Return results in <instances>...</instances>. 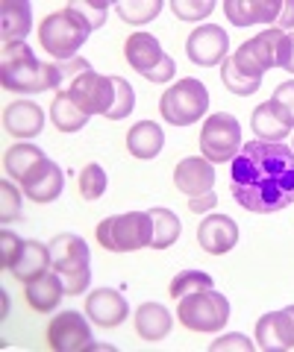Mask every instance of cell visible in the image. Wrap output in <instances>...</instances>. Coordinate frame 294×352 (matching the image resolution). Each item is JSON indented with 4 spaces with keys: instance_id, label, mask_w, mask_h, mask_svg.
I'll return each mask as SVG.
<instances>
[{
    "instance_id": "obj_1",
    "label": "cell",
    "mask_w": 294,
    "mask_h": 352,
    "mask_svg": "<svg viewBox=\"0 0 294 352\" xmlns=\"http://www.w3.org/2000/svg\"><path fill=\"white\" fill-rule=\"evenodd\" d=\"M235 203L253 214H274L294 203V150L271 141H247L230 168Z\"/></svg>"
},
{
    "instance_id": "obj_2",
    "label": "cell",
    "mask_w": 294,
    "mask_h": 352,
    "mask_svg": "<svg viewBox=\"0 0 294 352\" xmlns=\"http://www.w3.org/2000/svg\"><path fill=\"white\" fill-rule=\"evenodd\" d=\"M0 80H3L6 91L41 94L56 88L65 80V74L59 62H39L27 41H12L3 44V53H0Z\"/></svg>"
},
{
    "instance_id": "obj_3",
    "label": "cell",
    "mask_w": 294,
    "mask_h": 352,
    "mask_svg": "<svg viewBox=\"0 0 294 352\" xmlns=\"http://www.w3.org/2000/svg\"><path fill=\"white\" fill-rule=\"evenodd\" d=\"M89 32L92 27L71 6H65L62 12H50L39 24V44L53 59L68 62V59H77L80 47L89 41Z\"/></svg>"
},
{
    "instance_id": "obj_4",
    "label": "cell",
    "mask_w": 294,
    "mask_h": 352,
    "mask_svg": "<svg viewBox=\"0 0 294 352\" xmlns=\"http://www.w3.org/2000/svg\"><path fill=\"white\" fill-rule=\"evenodd\" d=\"M50 258H53V270L62 279V288L68 296L83 294L92 282V252L89 244L74 235V232H62L50 241Z\"/></svg>"
},
{
    "instance_id": "obj_5",
    "label": "cell",
    "mask_w": 294,
    "mask_h": 352,
    "mask_svg": "<svg viewBox=\"0 0 294 352\" xmlns=\"http://www.w3.org/2000/svg\"><path fill=\"white\" fill-rule=\"evenodd\" d=\"M209 109V91L200 80L186 76V80L174 82L171 88H165L159 100V112L168 120L171 126H191L206 115Z\"/></svg>"
},
{
    "instance_id": "obj_6",
    "label": "cell",
    "mask_w": 294,
    "mask_h": 352,
    "mask_svg": "<svg viewBox=\"0 0 294 352\" xmlns=\"http://www.w3.org/2000/svg\"><path fill=\"white\" fill-rule=\"evenodd\" d=\"M154 226H150V212H129L115 214L97 223V241L109 252H133L150 247Z\"/></svg>"
},
{
    "instance_id": "obj_7",
    "label": "cell",
    "mask_w": 294,
    "mask_h": 352,
    "mask_svg": "<svg viewBox=\"0 0 294 352\" xmlns=\"http://www.w3.org/2000/svg\"><path fill=\"white\" fill-rule=\"evenodd\" d=\"M177 317L180 323L191 329V332H221L224 323L230 320V302L224 294H218L215 288H203L194 291L189 296H182L177 305Z\"/></svg>"
},
{
    "instance_id": "obj_8",
    "label": "cell",
    "mask_w": 294,
    "mask_h": 352,
    "mask_svg": "<svg viewBox=\"0 0 294 352\" xmlns=\"http://www.w3.org/2000/svg\"><path fill=\"white\" fill-rule=\"evenodd\" d=\"M286 32L277 30V27H271V30H262L259 36H253L250 41H244L242 47H238L233 53V65H235V71L247 76V80H259L262 82V76L271 71V68H277V56H280V41Z\"/></svg>"
},
{
    "instance_id": "obj_9",
    "label": "cell",
    "mask_w": 294,
    "mask_h": 352,
    "mask_svg": "<svg viewBox=\"0 0 294 352\" xmlns=\"http://www.w3.org/2000/svg\"><path fill=\"white\" fill-rule=\"evenodd\" d=\"M124 56L147 82H171L174 59L162 53V44L150 32H133L124 44Z\"/></svg>"
},
{
    "instance_id": "obj_10",
    "label": "cell",
    "mask_w": 294,
    "mask_h": 352,
    "mask_svg": "<svg viewBox=\"0 0 294 352\" xmlns=\"http://www.w3.org/2000/svg\"><path fill=\"white\" fill-rule=\"evenodd\" d=\"M242 126L238 120L227 112H218L209 115L206 124L200 129V153L203 159H209L212 164H224V162H233L242 150Z\"/></svg>"
},
{
    "instance_id": "obj_11",
    "label": "cell",
    "mask_w": 294,
    "mask_h": 352,
    "mask_svg": "<svg viewBox=\"0 0 294 352\" xmlns=\"http://www.w3.org/2000/svg\"><path fill=\"white\" fill-rule=\"evenodd\" d=\"M68 94L74 97L85 115H106L112 109V97H115V85L112 76H101L97 71H83L77 76H71Z\"/></svg>"
},
{
    "instance_id": "obj_12",
    "label": "cell",
    "mask_w": 294,
    "mask_h": 352,
    "mask_svg": "<svg viewBox=\"0 0 294 352\" xmlns=\"http://www.w3.org/2000/svg\"><path fill=\"white\" fill-rule=\"evenodd\" d=\"M92 326L80 311H59L48 326V346L53 352L92 349Z\"/></svg>"
},
{
    "instance_id": "obj_13",
    "label": "cell",
    "mask_w": 294,
    "mask_h": 352,
    "mask_svg": "<svg viewBox=\"0 0 294 352\" xmlns=\"http://www.w3.org/2000/svg\"><path fill=\"white\" fill-rule=\"evenodd\" d=\"M227 47H230V38H227L224 27L215 24H203L186 38V53L194 65L200 68H212V65L227 59Z\"/></svg>"
},
{
    "instance_id": "obj_14",
    "label": "cell",
    "mask_w": 294,
    "mask_h": 352,
    "mask_svg": "<svg viewBox=\"0 0 294 352\" xmlns=\"http://www.w3.org/2000/svg\"><path fill=\"white\" fill-rule=\"evenodd\" d=\"M256 346L265 352L294 349V317L288 311H268L256 323Z\"/></svg>"
},
{
    "instance_id": "obj_15",
    "label": "cell",
    "mask_w": 294,
    "mask_h": 352,
    "mask_svg": "<svg viewBox=\"0 0 294 352\" xmlns=\"http://www.w3.org/2000/svg\"><path fill=\"white\" fill-rule=\"evenodd\" d=\"M85 317H92V320L103 329H115L129 317V305L118 291L101 288V291H92L85 296Z\"/></svg>"
},
{
    "instance_id": "obj_16",
    "label": "cell",
    "mask_w": 294,
    "mask_h": 352,
    "mask_svg": "<svg viewBox=\"0 0 294 352\" xmlns=\"http://www.w3.org/2000/svg\"><path fill=\"white\" fill-rule=\"evenodd\" d=\"M21 188H24V194L30 197V200H36V203H53L62 194V188H65V176H62L56 162L41 159L36 168L27 173V179L21 182Z\"/></svg>"
},
{
    "instance_id": "obj_17",
    "label": "cell",
    "mask_w": 294,
    "mask_h": 352,
    "mask_svg": "<svg viewBox=\"0 0 294 352\" xmlns=\"http://www.w3.org/2000/svg\"><path fill=\"white\" fill-rule=\"evenodd\" d=\"M198 241H200V247L209 252V256H224V252H230L238 244L235 220L227 217V214H209L206 220H200Z\"/></svg>"
},
{
    "instance_id": "obj_18",
    "label": "cell",
    "mask_w": 294,
    "mask_h": 352,
    "mask_svg": "<svg viewBox=\"0 0 294 352\" xmlns=\"http://www.w3.org/2000/svg\"><path fill=\"white\" fill-rule=\"evenodd\" d=\"M174 182H177V188L186 194V197H203V194H209L212 185H215L212 162L203 159V156L182 159L177 168H174Z\"/></svg>"
},
{
    "instance_id": "obj_19",
    "label": "cell",
    "mask_w": 294,
    "mask_h": 352,
    "mask_svg": "<svg viewBox=\"0 0 294 352\" xmlns=\"http://www.w3.org/2000/svg\"><path fill=\"white\" fill-rule=\"evenodd\" d=\"M224 12L235 27L277 24L282 12V0H227Z\"/></svg>"
},
{
    "instance_id": "obj_20",
    "label": "cell",
    "mask_w": 294,
    "mask_h": 352,
    "mask_svg": "<svg viewBox=\"0 0 294 352\" xmlns=\"http://www.w3.org/2000/svg\"><path fill=\"white\" fill-rule=\"evenodd\" d=\"M250 126H253L259 141H271V144H280V141L294 129L291 118L286 115V109H282L274 97L256 106L253 118H250Z\"/></svg>"
},
{
    "instance_id": "obj_21",
    "label": "cell",
    "mask_w": 294,
    "mask_h": 352,
    "mask_svg": "<svg viewBox=\"0 0 294 352\" xmlns=\"http://www.w3.org/2000/svg\"><path fill=\"white\" fill-rule=\"evenodd\" d=\"M45 126V112L32 100H15L3 109V129L15 138H36Z\"/></svg>"
},
{
    "instance_id": "obj_22",
    "label": "cell",
    "mask_w": 294,
    "mask_h": 352,
    "mask_svg": "<svg viewBox=\"0 0 294 352\" xmlns=\"http://www.w3.org/2000/svg\"><path fill=\"white\" fill-rule=\"evenodd\" d=\"M53 267V258H50V244H41V241H24V250H21V256L15 261V267L9 270L18 282H36L39 276H45V273Z\"/></svg>"
},
{
    "instance_id": "obj_23",
    "label": "cell",
    "mask_w": 294,
    "mask_h": 352,
    "mask_svg": "<svg viewBox=\"0 0 294 352\" xmlns=\"http://www.w3.org/2000/svg\"><path fill=\"white\" fill-rule=\"evenodd\" d=\"M32 27V6L27 0H3L0 3V38L3 44L24 41Z\"/></svg>"
},
{
    "instance_id": "obj_24",
    "label": "cell",
    "mask_w": 294,
    "mask_h": 352,
    "mask_svg": "<svg viewBox=\"0 0 294 352\" xmlns=\"http://www.w3.org/2000/svg\"><path fill=\"white\" fill-rule=\"evenodd\" d=\"M162 147H165V132L154 120H138V124L127 132V150L136 159H156Z\"/></svg>"
},
{
    "instance_id": "obj_25",
    "label": "cell",
    "mask_w": 294,
    "mask_h": 352,
    "mask_svg": "<svg viewBox=\"0 0 294 352\" xmlns=\"http://www.w3.org/2000/svg\"><path fill=\"white\" fill-rule=\"evenodd\" d=\"M24 294H27L30 308H36L39 314H48V311H53V308L59 305V300L65 296V288H62V279L56 276V270H48L45 276L30 282Z\"/></svg>"
},
{
    "instance_id": "obj_26",
    "label": "cell",
    "mask_w": 294,
    "mask_h": 352,
    "mask_svg": "<svg viewBox=\"0 0 294 352\" xmlns=\"http://www.w3.org/2000/svg\"><path fill=\"white\" fill-rule=\"evenodd\" d=\"M171 323L174 320H171L168 308L159 305V302H145V305H138V311H136V332H138V338H145V340L168 338Z\"/></svg>"
},
{
    "instance_id": "obj_27",
    "label": "cell",
    "mask_w": 294,
    "mask_h": 352,
    "mask_svg": "<svg viewBox=\"0 0 294 352\" xmlns=\"http://www.w3.org/2000/svg\"><path fill=\"white\" fill-rule=\"evenodd\" d=\"M50 120L56 124L59 132H80L85 124H89V115L74 103V97L68 91H59L50 103Z\"/></svg>"
},
{
    "instance_id": "obj_28",
    "label": "cell",
    "mask_w": 294,
    "mask_h": 352,
    "mask_svg": "<svg viewBox=\"0 0 294 352\" xmlns=\"http://www.w3.org/2000/svg\"><path fill=\"white\" fill-rule=\"evenodd\" d=\"M41 159H48V156H45V150H39L36 144H27V141H21V144H12V147L6 150L3 168H6V173L12 176V179L24 182V179H27V173L36 168Z\"/></svg>"
},
{
    "instance_id": "obj_29",
    "label": "cell",
    "mask_w": 294,
    "mask_h": 352,
    "mask_svg": "<svg viewBox=\"0 0 294 352\" xmlns=\"http://www.w3.org/2000/svg\"><path fill=\"white\" fill-rule=\"evenodd\" d=\"M150 226H154V238H150V247L154 250L171 247L182 232L180 217L174 214L171 208H154V212H150Z\"/></svg>"
},
{
    "instance_id": "obj_30",
    "label": "cell",
    "mask_w": 294,
    "mask_h": 352,
    "mask_svg": "<svg viewBox=\"0 0 294 352\" xmlns=\"http://www.w3.org/2000/svg\"><path fill=\"white\" fill-rule=\"evenodd\" d=\"M115 9L127 24H147V21H154L162 12V0H141V3H136V0H118Z\"/></svg>"
},
{
    "instance_id": "obj_31",
    "label": "cell",
    "mask_w": 294,
    "mask_h": 352,
    "mask_svg": "<svg viewBox=\"0 0 294 352\" xmlns=\"http://www.w3.org/2000/svg\"><path fill=\"white\" fill-rule=\"evenodd\" d=\"M109 188V176L106 170L101 168V164H85L83 173H80V194L83 200H101V197L106 194Z\"/></svg>"
},
{
    "instance_id": "obj_32",
    "label": "cell",
    "mask_w": 294,
    "mask_h": 352,
    "mask_svg": "<svg viewBox=\"0 0 294 352\" xmlns=\"http://www.w3.org/2000/svg\"><path fill=\"white\" fill-rule=\"evenodd\" d=\"M112 85H115V97H112V109L106 112V118L109 120H124L136 109V91L124 76H112Z\"/></svg>"
},
{
    "instance_id": "obj_33",
    "label": "cell",
    "mask_w": 294,
    "mask_h": 352,
    "mask_svg": "<svg viewBox=\"0 0 294 352\" xmlns=\"http://www.w3.org/2000/svg\"><path fill=\"white\" fill-rule=\"evenodd\" d=\"M203 288H212V276L203 270H182L180 276H174L171 282V296L174 300H182L194 291H203Z\"/></svg>"
},
{
    "instance_id": "obj_34",
    "label": "cell",
    "mask_w": 294,
    "mask_h": 352,
    "mask_svg": "<svg viewBox=\"0 0 294 352\" xmlns=\"http://www.w3.org/2000/svg\"><path fill=\"white\" fill-rule=\"evenodd\" d=\"M221 82H224V88L227 91H233V94H238V97H250V94H256L259 91V80H247V76H242L235 71V65H233V59H224V68H221Z\"/></svg>"
},
{
    "instance_id": "obj_35",
    "label": "cell",
    "mask_w": 294,
    "mask_h": 352,
    "mask_svg": "<svg viewBox=\"0 0 294 352\" xmlns=\"http://www.w3.org/2000/svg\"><path fill=\"white\" fill-rule=\"evenodd\" d=\"M68 6H71L74 12H77L92 30H97V27L106 24V15H109V3H106V0H74V3H68Z\"/></svg>"
},
{
    "instance_id": "obj_36",
    "label": "cell",
    "mask_w": 294,
    "mask_h": 352,
    "mask_svg": "<svg viewBox=\"0 0 294 352\" xmlns=\"http://www.w3.org/2000/svg\"><path fill=\"white\" fill-rule=\"evenodd\" d=\"M171 9L180 21H200L215 12V0H174Z\"/></svg>"
},
{
    "instance_id": "obj_37",
    "label": "cell",
    "mask_w": 294,
    "mask_h": 352,
    "mask_svg": "<svg viewBox=\"0 0 294 352\" xmlns=\"http://www.w3.org/2000/svg\"><path fill=\"white\" fill-rule=\"evenodd\" d=\"M21 214V194L18 188L9 179L0 182V220L9 223V220H15Z\"/></svg>"
},
{
    "instance_id": "obj_38",
    "label": "cell",
    "mask_w": 294,
    "mask_h": 352,
    "mask_svg": "<svg viewBox=\"0 0 294 352\" xmlns=\"http://www.w3.org/2000/svg\"><path fill=\"white\" fill-rule=\"evenodd\" d=\"M21 250H24V241H21L15 232L3 229V232H0V264H3V270H12L15 267Z\"/></svg>"
},
{
    "instance_id": "obj_39",
    "label": "cell",
    "mask_w": 294,
    "mask_h": 352,
    "mask_svg": "<svg viewBox=\"0 0 294 352\" xmlns=\"http://www.w3.org/2000/svg\"><path fill=\"white\" fill-rule=\"evenodd\" d=\"M277 68H286L294 74V32H286L280 41V56H277Z\"/></svg>"
},
{
    "instance_id": "obj_40",
    "label": "cell",
    "mask_w": 294,
    "mask_h": 352,
    "mask_svg": "<svg viewBox=\"0 0 294 352\" xmlns=\"http://www.w3.org/2000/svg\"><path fill=\"white\" fill-rule=\"evenodd\" d=\"M209 349H212V352H224V349H242V352H250V349H253V344H250L244 335H224L221 340H215Z\"/></svg>"
},
{
    "instance_id": "obj_41",
    "label": "cell",
    "mask_w": 294,
    "mask_h": 352,
    "mask_svg": "<svg viewBox=\"0 0 294 352\" xmlns=\"http://www.w3.org/2000/svg\"><path fill=\"white\" fill-rule=\"evenodd\" d=\"M274 100L286 109V115L291 118V124H294V80H288V82H282L277 91H274Z\"/></svg>"
},
{
    "instance_id": "obj_42",
    "label": "cell",
    "mask_w": 294,
    "mask_h": 352,
    "mask_svg": "<svg viewBox=\"0 0 294 352\" xmlns=\"http://www.w3.org/2000/svg\"><path fill=\"white\" fill-rule=\"evenodd\" d=\"M277 30H294V0H282V12L277 21Z\"/></svg>"
},
{
    "instance_id": "obj_43",
    "label": "cell",
    "mask_w": 294,
    "mask_h": 352,
    "mask_svg": "<svg viewBox=\"0 0 294 352\" xmlns=\"http://www.w3.org/2000/svg\"><path fill=\"white\" fill-rule=\"evenodd\" d=\"M218 203V197L209 191V194H203V197H191V200H189V208H191V212H209V208Z\"/></svg>"
},
{
    "instance_id": "obj_44",
    "label": "cell",
    "mask_w": 294,
    "mask_h": 352,
    "mask_svg": "<svg viewBox=\"0 0 294 352\" xmlns=\"http://www.w3.org/2000/svg\"><path fill=\"white\" fill-rule=\"evenodd\" d=\"M286 311H288V314H291V317H294V305H288V308H286Z\"/></svg>"
},
{
    "instance_id": "obj_45",
    "label": "cell",
    "mask_w": 294,
    "mask_h": 352,
    "mask_svg": "<svg viewBox=\"0 0 294 352\" xmlns=\"http://www.w3.org/2000/svg\"><path fill=\"white\" fill-rule=\"evenodd\" d=\"M291 150H294V147H291Z\"/></svg>"
}]
</instances>
